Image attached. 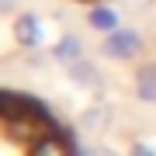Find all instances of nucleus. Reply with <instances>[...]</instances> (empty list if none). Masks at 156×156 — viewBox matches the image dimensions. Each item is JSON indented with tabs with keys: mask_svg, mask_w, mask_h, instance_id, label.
<instances>
[{
	"mask_svg": "<svg viewBox=\"0 0 156 156\" xmlns=\"http://www.w3.org/2000/svg\"><path fill=\"white\" fill-rule=\"evenodd\" d=\"M104 52L111 59H135L142 52V38H139V31H132V28H115V31H108V38H104Z\"/></svg>",
	"mask_w": 156,
	"mask_h": 156,
	"instance_id": "obj_1",
	"label": "nucleus"
},
{
	"mask_svg": "<svg viewBox=\"0 0 156 156\" xmlns=\"http://www.w3.org/2000/svg\"><path fill=\"white\" fill-rule=\"evenodd\" d=\"M14 38L24 45V49H35L42 42V24H38V14H17L14 21Z\"/></svg>",
	"mask_w": 156,
	"mask_h": 156,
	"instance_id": "obj_2",
	"label": "nucleus"
},
{
	"mask_svg": "<svg viewBox=\"0 0 156 156\" xmlns=\"http://www.w3.org/2000/svg\"><path fill=\"white\" fill-rule=\"evenodd\" d=\"M87 21H90V28H97V31H115V28H118V11H115V7L97 4V7H90Z\"/></svg>",
	"mask_w": 156,
	"mask_h": 156,
	"instance_id": "obj_3",
	"label": "nucleus"
},
{
	"mask_svg": "<svg viewBox=\"0 0 156 156\" xmlns=\"http://www.w3.org/2000/svg\"><path fill=\"white\" fill-rule=\"evenodd\" d=\"M69 76L73 80H76V83L80 87H87V90H94V87H101V73L94 69V66H90V62H69Z\"/></svg>",
	"mask_w": 156,
	"mask_h": 156,
	"instance_id": "obj_4",
	"label": "nucleus"
},
{
	"mask_svg": "<svg viewBox=\"0 0 156 156\" xmlns=\"http://www.w3.org/2000/svg\"><path fill=\"white\" fill-rule=\"evenodd\" d=\"M52 56H56L59 62H66V66L76 62L80 59V38H76V35H62V38L56 42V49H52Z\"/></svg>",
	"mask_w": 156,
	"mask_h": 156,
	"instance_id": "obj_5",
	"label": "nucleus"
},
{
	"mask_svg": "<svg viewBox=\"0 0 156 156\" xmlns=\"http://www.w3.org/2000/svg\"><path fill=\"white\" fill-rule=\"evenodd\" d=\"M31 156H73V153H69V146L62 142V139H56V135H45V139L35 142V153H31Z\"/></svg>",
	"mask_w": 156,
	"mask_h": 156,
	"instance_id": "obj_6",
	"label": "nucleus"
},
{
	"mask_svg": "<svg viewBox=\"0 0 156 156\" xmlns=\"http://www.w3.org/2000/svg\"><path fill=\"white\" fill-rule=\"evenodd\" d=\"M108 118H111V108H108V104H97V108H90V111L80 115V125H83V128H104Z\"/></svg>",
	"mask_w": 156,
	"mask_h": 156,
	"instance_id": "obj_7",
	"label": "nucleus"
},
{
	"mask_svg": "<svg viewBox=\"0 0 156 156\" xmlns=\"http://www.w3.org/2000/svg\"><path fill=\"white\" fill-rule=\"evenodd\" d=\"M139 97H142V101H153V104H156V66L139 69Z\"/></svg>",
	"mask_w": 156,
	"mask_h": 156,
	"instance_id": "obj_8",
	"label": "nucleus"
},
{
	"mask_svg": "<svg viewBox=\"0 0 156 156\" xmlns=\"http://www.w3.org/2000/svg\"><path fill=\"white\" fill-rule=\"evenodd\" d=\"M118 4H122L125 11H132V14H142V11L153 7V0H118Z\"/></svg>",
	"mask_w": 156,
	"mask_h": 156,
	"instance_id": "obj_9",
	"label": "nucleus"
},
{
	"mask_svg": "<svg viewBox=\"0 0 156 156\" xmlns=\"http://www.w3.org/2000/svg\"><path fill=\"white\" fill-rule=\"evenodd\" d=\"M132 156H156V149L146 146V142H135V146H132Z\"/></svg>",
	"mask_w": 156,
	"mask_h": 156,
	"instance_id": "obj_10",
	"label": "nucleus"
},
{
	"mask_svg": "<svg viewBox=\"0 0 156 156\" xmlns=\"http://www.w3.org/2000/svg\"><path fill=\"white\" fill-rule=\"evenodd\" d=\"M87 156H118V153H111V149H104V146H97V149H90Z\"/></svg>",
	"mask_w": 156,
	"mask_h": 156,
	"instance_id": "obj_11",
	"label": "nucleus"
},
{
	"mask_svg": "<svg viewBox=\"0 0 156 156\" xmlns=\"http://www.w3.org/2000/svg\"><path fill=\"white\" fill-rule=\"evenodd\" d=\"M11 7H14V0H0V14H7Z\"/></svg>",
	"mask_w": 156,
	"mask_h": 156,
	"instance_id": "obj_12",
	"label": "nucleus"
}]
</instances>
